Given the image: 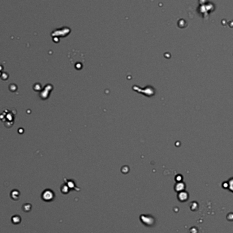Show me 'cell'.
<instances>
[{
	"label": "cell",
	"mask_w": 233,
	"mask_h": 233,
	"mask_svg": "<svg viewBox=\"0 0 233 233\" xmlns=\"http://www.w3.org/2000/svg\"><path fill=\"white\" fill-rule=\"evenodd\" d=\"M141 219H143L144 220L142 221L144 224H146L147 226H151V224H153V218L149 217V216H146V215H141Z\"/></svg>",
	"instance_id": "obj_1"
},
{
	"label": "cell",
	"mask_w": 233,
	"mask_h": 233,
	"mask_svg": "<svg viewBox=\"0 0 233 233\" xmlns=\"http://www.w3.org/2000/svg\"><path fill=\"white\" fill-rule=\"evenodd\" d=\"M229 189L231 191L233 192V179H231L229 181Z\"/></svg>",
	"instance_id": "obj_2"
}]
</instances>
